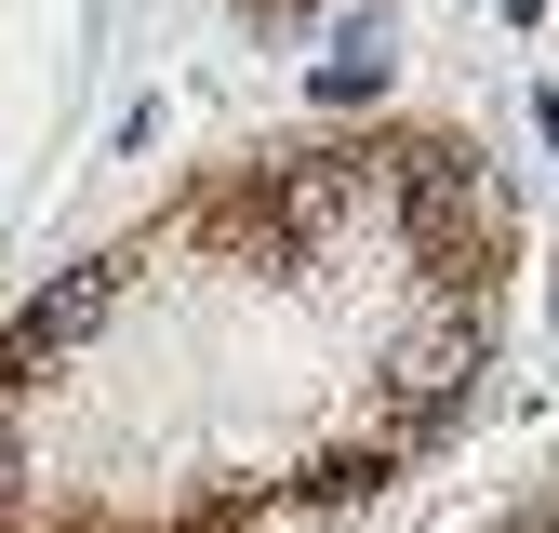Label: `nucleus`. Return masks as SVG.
<instances>
[{"instance_id":"nucleus-1","label":"nucleus","mask_w":559,"mask_h":533,"mask_svg":"<svg viewBox=\"0 0 559 533\" xmlns=\"http://www.w3.org/2000/svg\"><path fill=\"white\" fill-rule=\"evenodd\" d=\"M466 133L253 147L0 333V533H307L427 453L507 320Z\"/></svg>"},{"instance_id":"nucleus-2","label":"nucleus","mask_w":559,"mask_h":533,"mask_svg":"<svg viewBox=\"0 0 559 533\" xmlns=\"http://www.w3.org/2000/svg\"><path fill=\"white\" fill-rule=\"evenodd\" d=\"M240 14H253V27H294V14H320V0H240Z\"/></svg>"},{"instance_id":"nucleus-3","label":"nucleus","mask_w":559,"mask_h":533,"mask_svg":"<svg viewBox=\"0 0 559 533\" xmlns=\"http://www.w3.org/2000/svg\"><path fill=\"white\" fill-rule=\"evenodd\" d=\"M520 533H559V494H546V507H533V520H520Z\"/></svg>"}]
</instances>
